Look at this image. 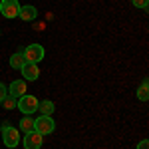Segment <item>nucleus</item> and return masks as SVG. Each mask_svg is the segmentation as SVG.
Listing matches in <instances>:
<instances>
[{
	"mask_svg": "<svg viewBox=\"0 0 149 149\" xmlns=\"http://www.w3.org/2000/svg\"><path fill=\"white\" fill-rule=\"evenodd\" d=\"M38 111H40V115H52L56 111V105L52 100H42L38 103Z\"/></svg>",
	"mask_w": 149,
	"mask_h": 149,
	"instance_id": "10",
	"label": "nucleus"
},
{
	"mask_svg": "<svg viewBox=\"0 0 149 149\" xmlns=\"http://www.w3.org/2000/svg\"><path fill=\"white\" fill-rule=\"evenodd\" d=\"M2 141H4L6 147H10V149H14L20 143V133H18V129H16V127H10L8 121H2Z\"/></svg>",
	"mask_w": 149,
	"mask_h": 149,
	"instance_id": "2",
	"label": "nucleus"
},
{
	"mask_svg": "<svg viewBox=\"0 0 149 149\" xmlns=\"http://www.w3.org/2000/svg\"><path fill=\"white\" fill-rule=\"evenodd\" d=\"M56 129V121L52 119V115H40L38 119H34V131H38L42 137L54 133Z\"/></svg>",
	"mask_w": 149,
	"mask_h": 149,
	"instance_id": "3",
	"label": "nucleus"
},
{
	"mask_svg": "<svg viewBox=\"0 0 149 149\" xmlns=\"http://www.w3.org/2000/svg\"><path fill=\"white\" fill-rule=\"evenodd\" d=\"M42 135L38 131H30V133H24L22 139V145L24 149H42Z\"/></svg>",
	"mask_w": 149,
	"mask_h": 149,
	"instance_id": "6",
	"label": "nucleus"
},
{
	"mask_svg": "<svg viewBox=\"0 0 149 149\" xmlns=\"http://www.w3.org/2000/svg\"><path fill=\"white\" fill-rule=\"evenodd\" d=\"M18 12H20V2L18 0H0V14L6 20L18 18Z\"/></svg>",
	"mask_w": 149,
	"mask_h": 149,
	"instance_id": "5",
	"label": "nucleus"
},
{
	"mask_svg": "<svg viewBox=\"0 0 149 149\" xmlns=\"http://www.w3.org/2000/svg\"><path fill=\"white\" fill-rule=\"evenodd\" d=\"M135 95H137L139 102H147L149 100V81L147 80L141 81V86H139V90L135 92Z\"/></svg>",
	"mask_w": 149,
	"mask_h": 149,
	"instance_id": "11",
	"label": "nucleus"
},
{
	"mask_svg": "<svg viewBox=\"0 0 149 149\" xmlns=\"http://www.w3.org/2000/svg\"><path fill=\"white\" fill-rule=\"evenodd\" d=\"M26 92H28V88H26V81H24V80H14L10 84V88H8V95L14 97V100L22 97Z\"/></svg>",
	"mask_w": 149,
	"mask_h": 149,
	"instance_id": "9",
	"label": "nucleus"
},
{
	"mask_svg": "<svg viewBox=\"0 0 149 149\" xmlns=\"http://www.w3.org/2000/svg\"><path fill=\"white\" fill-rule=\"evenodd\" d=\"M131 4H133L135 8H141V10H147V6H149V0H131Z\"/></svg>",
	"mask_w": 149,
	"mask_h": 149,
	"instance_id": "15",
	"label": "nucleus"
},
{
	"mask_svg": "<svg viewBox=\"0 0 149 149\" xmlns=\"http://www.w3.org/2000/svg\"><path fill=\"white\" fill-rule=\"evenodd\" d=\"M38 103H40V102H38V97L24 93L22 97L16 100V109H20L24 115H32L34 111H38Z\"/></svg>",
	"mask_w": 149,
	"mask_h": 149,
	"instance_id": "1",
	"label": "nucleus"
},
{
	"mask_svg": "<svg viewBox=\"0 0 149 149\" xmlns=\"http://www.w3.org/2000/svg\"><path fill=\"white\" fill-rule=\"evenodd\" d=\"M20 131H24V133L34 131V119L30 115H24L22 119H20Z\"/></svg>",
	"mask_w": 149,
	"mask_h": 149,
	"instance_id": "12",
	"label": "nucleus"
},
{
	"mask_svg": "<svg viewBox=\"0 0 149 149\" xmlns=\"http://www.w3.org/2000/svg\"><path fill=\"white\" fill-rule=\"evenodd\" d=\"M137 149H149V141L147 139H141V141L137 143Z\"/></svg>",
	"mask_w": 149,
	"mask_h": 149,
	"instance_id": "17",
	"label": "nucleus"
},
{
	"mask_svg": "<svg viewBox=\"0 0 149 149\" xmlns=\"http://www.w3.org/2000/svg\"><path fill=\"white\" fill-rule=\"evenodd\" d=\"M18 18L24 20V22H32V20L38 18V8H36L34 4H24V6H20Z\"/></svg>",
	"mask_w": 149,
	"mask_h": 149,
	"instance_id": "8",
	"label": "nucleus"
},
{
	"mask_svg": "<svg viewBox=\"0 0 149 149\" xmlns=\"http://www.w3.org/2000/svg\"><path fill=\"white\" fill-rule=\"evenodd\" d=\"M24 54V60L26 62H30V64H40L44 56H46V50L40 46V44H30V46H26V50L22 52Z\"/></svg>",
	"mask_w": 149,
	"mask_h": 149,
	"instance_id": "4",
	"label": "nucleus"
},
{
	"mask_svg": "<svg viewBox=\"0 0 149 149\" xmlns=\"http://www.w3.org/2000/svg\"><path fill=\"white\" fill-rule=\"evenodd\" d=\"M6 95H8V88H6V86H4V84L0 81V102H2V100H4Z\"/></svg>",
	"mask_w": 149,
	"mask_h": 149,
	"instance_id": "16",
	"label": "nucleus"
},
{
	"mask_svg": "<svg viewBox=\"0 0 149 149\" xmlns=\"http://www.w3.org/2000/svg\"><path fill=\"white\" fill-rule=\"evenodd\" d=\"M24 54L22 52H16V54H12L10 56V68H14V70H20L24 66Z\"/></svg>",
	"mask_w": 149,
	"mask_h": 149,
	"instance_id": "13",
	"label": "nucleus"
},
{
	"mask_svg": "<svg viewBox=\"0 0 149 149\" xmlns=\"http://www.w3.org/2000/svg\"><path fill=\"white\" fill-rule=\"evenodd\" d=\"M0 103L4 105V109H16V100H14V97H10V95H6V97H4Z\"/></svg>",
	"mask_w": 149,
	"mask_h": 149,
	"instance_id": "14",
	"label": "nucleus"
},
{
	"mask_svg": "<svg viewBox=\"0 0 149 149\" xmlns=\"http://www.w3.org/2000/svg\"><path fill=\"white\" fill-rule=\"evenodd\" d=\"M24 76V81H36L40 78V68H38V64H30V62H24V66L20 68Z\"/></svg>",
	"mask_w": 149,
	"mask_h": 149,
	"instance_id": "7",
	"label": "nucleus"
}]
</instances>
